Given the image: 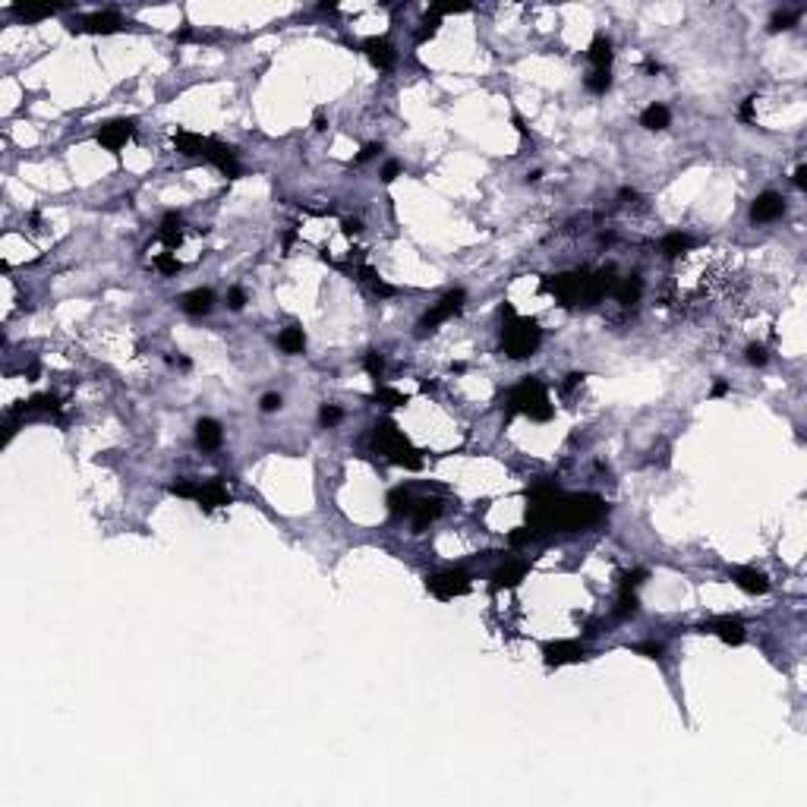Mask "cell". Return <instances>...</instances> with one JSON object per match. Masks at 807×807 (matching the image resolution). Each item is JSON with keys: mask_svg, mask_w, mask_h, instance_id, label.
I'll return each instance as SVG.
<instances>
[{"mask_svg": "<svg viewBox=\"0 0 807 807\" xmlns=\"http://www.w3.org/2000/svg\"><path fill=\"white\" fill-rule=\"evenodd\" d=\"M669 120H672V114L665 104H650V108L640 114V126H647V130H665Z\"/></svg>", "mask_w": 807, "mask_h": 807, "instance_id": "d6986e66", "label": "cell"}, {"mask_svg": "<svg viewBox=\"0 0 807 807\" xmlns=\"http://www.w3.org/2000/svg\"><path fill=\"white\" fill-rule=\"evenodd\" d=\"M363 366H366V372H369L372 378H382V369H385V360H382V353H366V360H363Z\"/></svg>", "mask_w": 807, "mask_h": 807, "instance_id": "83f0119b", "label": "cell"}, {"mask_svg": "<svg viewBox=\"0 0 807 807\" xmlns=\"http://www.w3.org/2000/svg\"><path fill=\"white\" fill-rule=\"evenodd\" d=\"M464 300H467V294L464 290H451V294H445L442 300L435 303V306L429 309V313L423 315V322H419V328L423 331H432L435 325H442V322H448L451 315H458L460 309H464Z\"/></svg>", "mask_w": 807, "mask_h": 807, "instance_id": "5b68a950", "label": "cell"}, {"mask_svg": "<svg viewBox=\"0 0 807 807\" xmlns=\"http://www.w3.org/2000/svg\"><path fill=\"white\" fill-rule=\"evenodd\" d=\"M278 344H281V350H284V353H303V347H306V335H303V328L290 325V328L281 331Z\"/></svg>", "mask_w": 807, "mask_h": 807, "instance_id": "44dd1931", "label": "cell"}, {"mask_svg": "<svg viewBox=\"0 0 807 807\" xmlns=\"http://www.w3.org/2000/svg\"><path fill=\"white\" fill-rule=\"evenodd\" d=\"M319 419H322V426H338L344 419V413H341V407H335V404H325L322 413H319Z\"/></svg>", "mask_w": 807, "mask_h": 807, "instance_id": "f1b7e54d", "label": "cell"}, {"mask_svg": "<svg viewBox=\"0 0 807 807\" xmlns=\"http://www.w3.org/2000/svg\"><path fill=\"white\" fill-rule=\"evenodd\" d=\"M747 363H754V366H763V363H766V347H760V344H751V347H747Z\"/></svg>", "mask_w": 807, "mask_h": 807, "instance_id": "e575fe53", "label": "cell"}, {"mask_svg": "<svg viewBox=\"0 0 807 807\" xmlns=\"http://www.w3.org/2000/svg\"><path fill=\"white\" fill-rule=\"evenodd\" d=\"M366 48V54H369V60L376 63L378 69H388V67H394V60H397V51H394V44H388L385 38H369V42L363 44Z\"/></svg>", "mask_w": 807, "mask_h": 807, "instance_id": "8fae6325", "label": "cell"}, {"mask_svg": "<svg viewBox=\"0 0 807 807\" xmlns=\"http://www.w3.org/2000/svg\"><path fill=\"white\" fill-rule=\"evenodd\" d=\"M315 130H325V110H315Z\"/></svg>", "mask_w": 807, "mask_h": 807, "instance_id": "b9f144b4", "label": "cell"}, {"mask_svg": "<svg viewBox=\"0 0 807 807\" xmlns=\"http://www.w3.org/2000/svg\"><path fill=\"white\" fill-rule=\"evenodd\" d=\"M533 536H536V533H533L530 527H520V530H514V533L508 536V542H511V546H527V542L533 540Z\"/></svg>", "mask_w": 807, "mask_h": 807, "instance_id": "1f68e13d", "label": "cell"}, {"mask_svg": "<svg viewBox=\"0 0 807 807\" xmlns=\"http://www.w3.org/2000/svg\"><path fill=\"white\" fill-rule=\"evenodd\" d=\"M376 401L382 404V407H397V404H404L407 397H404L397 388H378L376 391Z\"/></svg>", "mask_w": 807, "mask_h": 807, "instance_id": "4316f807", "label": "cell"}, {"mask_svg": "<svg viewBox=\"0 0 807 807\" xmlns=\"http://www.w3.org/2000/svg\"><path fill=\"white\" fill-rule=\"evenodd\" d=\"M13 13L22 16V19H42V16L54 13V7H13Z\"/></svg>", "mask_w": 807, "mask_h": 807, "instance_id": "f546056e", "label": "cell"}, {"mask_svg": "<svg viewBox=\"0 0 807 807\" xmlns=\"http://www.w3.org/2000/svg\"><path fill=\"white\" fill-rule=\"evenodd\" d=\"M637 297H640V278H624L622 284H615V300L622 303V306H631V303H637Z\"/></svg>", "mask_w": 807, "mask_h": 807, "instance_id": "7402d4cb", "label": "cell"}, {"mask_svg": "<svg viewBox=\"0 0 807 807\" xmlns=\"http://www.w3.org/2000/svg\"><path fill=\"white\" fill-rule=\"evenodd\" d=\"M609 85H612L609 69H593V73L587 76V89L593 92V95H606V92H609Z\"/></svg>", "mask_w": 807, "mask_h": 807, "instance_id": "cb8c5ba5", "label": "cell"}, {"mask_svg": "<svg viewBox=\"0 0 807 807\" xmlns=\"http://www.w3.org/2000/svg\"><path fill=\"white\" fill-rule=\"evenodd\" d=\"M413 501H417V499H413L407 489H394V492L388 495V508H391V514H397V517H401V514H410Z\"/></svg>", "mask_w": 807, "mask_h": 807, "instance_id": "603a6c76", "label": "cell"}, {"mask_svg": "<svg viewBox=\"0 0 807 807\" xmlns=\"http://www.w3.org/2000/svg\"><path fill=\"white\" fill-rule=\"evenodd\" d=\"M281 407V394H265L262 397V410L265 413H274Z\"/></svg>", "mask_w": 807, "mask_h": 807, "instance_id": "d590c367", "label": "cell"}, {"mask_svg": "<svg viewBox=\"0 0 807 807\" xmlns=\"http://www.w3.org/2000/svg\"><path fill=\"white\" fill-rule=\"evenodd\" d=\"M196 501L206 511H215V508H224V505H231V492H227L221 483H206V486H199V495H196Z\"/></svg>", "mask_w": 807, "mask_h": 807, "instance_id": "4fadbf2b", "label": "cell"}, {"mask_svg": "<svg viewBox=\"0 0 807 807\" xmlns=\"http://www.w3.org/2000/svg\"><path fill=\"white\" fill-rule=\"evenodd\" d=\"M691 247H694V240L688 237V233H669L659 249H663V256H669V259H678V256H684Z\"/></svg>", "mask_w": 807, "mask_h": 807, "instance_id": "ffe728a7", "label": "cell"}, {"mask_svg": "<svg viewBox=\"0 0 807 807\" xmlns=\"http://www.w3.org/2000/svg\"><path fill=\"white\" fill-rule=\"evenodd\" d=\"M192 38H196L192 28H180V32H177V42H192Z\"/></svg>", "mask_w": 807, "mask_h": 807, "instance_id": "60d3db41", "label": "cell"}, {"mask_svg": "<svg viewBox=\"0 0 807 807\" xmlns=\"http://www.w3.org/2000/svg\"><path fill=\"white\" fill-rule=\"evenodd\" d=\"M212 306H215V294L212 290H202V288L183 294V300H180V309L190 315H206V313H212Z\"/></svg>", "mask_w": 807, "mask_h": 807, "instance_id": "5bb4252c", "label": "cell"}, {"mask_svg": "<svg viewBox=\"0 0 807 807\" xmlns=\"http://www.w3.org/2000/svg\"><path fill=\"white\" fill-rule=\"evenodd\" d=\"M722 394H729V382H716V385H713V397H722Z\"/></svg>", "mask_w": 807, "mask_h": 807, "instance_id": "ab89813d", "label": "cell"}, {"mask_svg": "<svg viewBox=\"0 0 807 807\" xmlns=\"http://www.w3.org/2000/svg\"><path fill=\"white\" fill-rule=\"evenodd\" d=\"M612 57H615V51H612V42L599 35V38L590 44V63H593L596 69H609L612 67Z\"/></svg>", "mask_w": 807, "mask_h": 807, "instance_id": "ac0fdd59", "label": "cell"}, {"mask_svg": "<svg viewBox=\"0 0 807 807\" xmlns=\"http://www.w3.org/2000/svg\"><path fill=\"white\" fill-rule=\"evenodd\" d=\"M372 435H376V448L388 460H394V464L407 467V470H419V467H423V458H419V454L410 448V442L404 438V432H397L391 423H378Z\"/></svg>", "mask_w": 807, "mask_h": 807, "instance_id": "3957f363", "label": "cell"}, {"mask_svg": "<svg viewBox=\"0 0 807 807\" xmlns=\"http://www.w3.org/2000/svg\"><path fill=\"white\" fill-rule=\"evenodd\" d=\"M524 571H527V565H520V561H508L505 568L495 571L492 577V587L495 590H505V587H517L520 577H524Z\"/></svg>", "mask_w": 807, "mask_h": 807, "instance_id": "e0dca14e", "label": "cell"}, {"mask_svg": "<svg viewBox=\"0 0 807 807\" xmlns=\"http://www.w3.org/2000/svg\"><path fill=\"white\" fill-rule=\"evenodd\" d=\"M792 22H794V13H776L773 22H769V28H773V32H782V28H792Z\"/></svg>", "mask_w": 807, "mask_h": 807, "instance_id": "d6a6232c", "label": "cell"}, {"mask_svg": "<svg viewBox=\"0 0 807 807\" xmlns=\"http://www.w3.org/2000/svg\"><path fill=\"white\" fill-rule=\"evenodd\" d=\"M133 136V120H110V124H104L101 130H98V142L104 145V149H124L126 139Z\"/></svg>", "mask_w": 807, "mask_h": 807, "instance_id": "ba28073f", "label": "cell"}, {"mask_svg": "<svg viewBox=\"0 0 807 807\" xmlns=\"http://www.w3.org/2000/svg\"><path fill=\"white\" fill-rule=\"evenodd\" d=\"M782 196H776V192H763V196L754 199V206H751V218L757 221V224H763V221H776L782 215Z\"/></svg>", "mask_w": 807, "mask_h": 807, "instance_id": "9c48e42d", "label": "cell"}, {"mask_svg": "<svg viewBox=\"0 0 807 807\" xmlns=\"http://www.w3.org/2000/svg\"><path fill=\"white\" fill-rule=\"evenodd\" d=\"M221 438H224V432H221V426L215 423V419H199V423H196V442H199V448L212 451V448L221 445Z\"/></svg>", "mask_w": 807, "mask_h": 807, "instance_id": "2e32d148", "label": "cell"}, {"mask_svg": "<svg viewBox=\"0 0 807 807\" xmlns=\"http://www.w3.org/2000/svg\"><path fill=\"white\" fill-rule=\"evenodd\" d=\"M227 306H231L233 313H240V309L247 306V294H243V288H231V290H227Z\"/></svg>", "mask_w": 807, "mask_h": 807, "instance_id": "4dcf8cb0", "label": "cell"}, {"mask_svg": "<svg viewBox=\"0 0 807 807\" xmlns=\"http://www.w3.org/2000/svg\"><path fill=\"white\" fill-rule=\"evenodd\" d=\"M426 587L438 599H454V596H464L470 590V574H464V571H442V574H432L426 581Z\"/></svg>", "mask_w": 807, "mask_h": 807, "instance_id": "277c9868", "label": "cell"}, {"mask_svg": "<svg viewBox=\"0 0 807 807\" xmlns=\"http://www.w3.org/2000/svg\"><path fill=\"white\" fill-rule=\"evenodd\" d=\"M199 486H202V483H192V479H177V483L171 486V492L180 495V499H196Z\"/></svg>", "mask_w": 807, "mask_h": 807, "instance_id": "484cf974", "label": "cell"}, {"mask_svg": "<svg viewBox=\"0 0 807 807\" xmlns=\"http://www.w3.org/2000/svg\"><path fill=\"white\" fill-rule=\"evenodd\" d=\"M508 410H520V413H527L530 419H540L542 423V419H549L555 413V407L549 404L546 385L536 376H527L508 391Z\"/></svg>", "mask_w": 807, "mask_h": 807, "instance_id": "6da1fadb", "label": "cell"}, {"mask_svg": "<svg viewBox=\"0 0 807 807\" xmlns=\"http://www.w3.org/2000/svg\"><path fill=\"white\" fill-rule=\"evenodd\" d=\"M706 631H713V634L719 637V640H725V643H741L744 640V624L738 622V618H716V622H710L706 624Z\"/></svg>", "mask_w": 807, "mask_h": 807, "instance_id": "7c38bea8", "label": "cell"}, {"mask_svg": "<svg viewBox=\"0 0 807 807\" xmlns=\"http://www.w3.org/2000/svg\"><path fill=\"white\" fill-rule=\"evenodd\" d=\"M438 514H442V499H419V501H413V511H410L413 530H417V533H423V530L429 527Z\"/></svg>", "mask_w": 807, "mask_h": 807, "instance_id": "30bf717a", "label": "cell"}, {"mask_svg": "<svg viewBox=\"0 0 807 807\" xmlns=\"http://www.w3.org/2000/svg\"><path fill=\"white\" fill-rule=\"evenodd\" d=\"M120 26H124V19L117 13H92V16H83V19H76L73 32H85V35H110V32H120Z\"/></svg>", "mask_w": 807, "mask_h": 807, "instance_id": "8992f818", "label": "cell"}, {"mask_svg": "<svg viewBox=\"0 0 807 807\" xmlns=\"http://www.w3.org/2000/svg\"><path fill=\"white\" fill-rule=\"evenodd\" d=\"M397 174H401V165H397V161H388V165L382 167V180H385V183H391Z\"/></svg>", "mask_w": 807, "mask_h": 807, "instance_id": "8d00e7d4", "label": "cell"}, {"mask_svg": "<svg viewBox=\"0 0 807 807\" xmlns=\"http://www.w3.org/2000/svg\"><path fill=\"white\" fill-rule=\"evenodd\" d=\"M542 653H546L549 665H568V663H581L583 659V647L577 640H555Z\"/></svg>", "mask_w": 807, "mask_h": 807, "instance_id": "52a82bcc", "label": "cell"}, {"mask_svg": "<svg viewBox=\"0 0 807 807\" xmlns=\"http://www.w3.org/2000/svg\"><path fill=\"white\" fill-rule=\"evenodd\" d=\"M634 650L643 653V656H650V659H659L663 656V643H637Z\"/></svg>", "mask_w": 807, "mask_h": 807, "instance_id": "836d02e7", "label": "cell"}, {"mask_svg": "<svg viewBox=\"0 0 807 807\" xmlns=\"http://www.w3.org/2000/svg\"><path fill=\"white\" fill-rule=\"evenodd\" d=\"M794 183H798L801 190L807 186V167H804V165H798V171H794Z\"/></svg>", "mask_w": 807, "mask_h": 807, "instance_id": "f35d334b", "label": "cell"}, {"mask_svg": "<svg viewBox=\"0 0 807 807\" xmlns=\"http://www.w3.org/2000/svg\"><path fill=\"white\" fill-rule=\"evenodd\" d=\"M732 581L738 583L744 593H766V590H769V581H766L760 571H754V568H735Z\"/></svg>", "mask_w": 807, "mask_h": 807, "instance_id": "9a60e30c", "label": "cell"}, {"mask_svg": "<svg viewBox=\"0 0 807 807\" xmlns=\"http://www.w3.org/2000/svg\"><path fill=\"white\" fill-rule=\"evenodd\" d=\"M376 151H382V145H376V142H369V145H363V151L356 155V161H369Z\"/></svg>", "mask_w": 807, "mask_h": 807, "instance_id": "74e56055", "label": "cell"}, {"mask_svg": "<svg viewBox=\"0 0 807 807\" xmlns=\"http://www.w3.org/2000/svg\"><path fill=\"white\" fill-rule=\"evenodd\" d=\"M501 319H508L505 322V353L508 356L524 360V356H530L536 347H540V328H536L533 322H527V319H517V313H514L511 303L501 306Z\"/></svg>", "mask_w": 807, "mask_h": 807, "instance_id": "7a4b0ae2", "label": "cell"}, {"mask_svg": "<svg viewBox=\"0 0 807 807\" xmlns=\"http://www.w3.org/2000/svg\"><path fill=\"white\" fill-rule=\"evenodd\" d=\"M615 615L618 618L637 615V596H634V590H622V596H618V606H615Z\"/></svg>", "mask_w": 807, "mask_h": 807, "instance_id": "d4e9b609", "label": "cell"}]
</instances>
